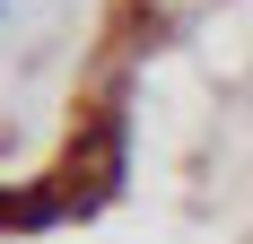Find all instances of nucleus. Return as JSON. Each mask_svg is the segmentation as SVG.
Wrapping results in <instances>:
<instances>
[{
    "instance_id": "nucleus-1",
    "label": "nucleus",
    "mask_w": 253,
    "mask_h": 244,
    "mask_svg": "<svg viewBox=\"0 0 253 244\" xmlns=\"http://www.w3.org/2000/svg\"><path fill=\"white\" fill-rule=\"evenodd\" d=\"M123 174H131L123 122H87V131H79V148H70V166L52 174V192H61V209H70V218H87V209H105V201L123 192Z\"/></svg>"
},
{
    "instance_id": "nucleus-2",
    "label": "nucleus",
    "mask_w": 253,
    "mask_h": 244,
    "mask_svg": "<svg viewBox=\"0 0 253 244\" xmlns=\"http://www.w3.org/2000/svg\"><path fill=\"white\" fill-rule=\"evenodd\" d=\"M61 192L52 183H26V192H0V236H35V227H61Z\"/></svg>"
}]
</instances>
